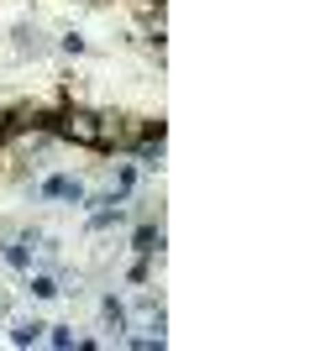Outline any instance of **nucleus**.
Listing matches in <instances>:
<instances>
[{
  "instance_id": "nucleus-1",
  "label": "nucleus",
  "mask_w": 315,
  "mask_h": 351,
  "mask_svg": "<svg viewBox=\"0 0 315 351\" xmlns=\"http://www.w3.org/2000/svg\"><path fill=\"white\" fill-rule=\"evenodd\" d=\"M47 136L53 142H69V147H84V152H100V121H95L90 105H58L47 116Z\"/></svg>"
},
{
  "instance_id": "nucleus-2",
  "label": "nucleus",
  "mask_w": 315,
  "mask_h": 351,
  "mask_svg": "<svg viewBox=\"0 0 315 351\" xmlns=\"http://www.w3.org/2000/svg\"><path fill=\"white\" fill-rule=\"evenodd\" d=\"M84 194H90V184L79 173H47L37 184V199H63V205H79V210H84Z\"/></svg>"
},
{
  "instance_id": "nucleus-3",
  "label": "nucleus",
  "mask_w": 315,
  "mask_h": 351,
  "mask_svg": "<svg viewBox=\"0 0 315 351\" xmlns=\"http://www.w3.org/2000/svg\"><path fill=\"white\" fill-rule=\"evenodd\" d=\"M100 325H105V336L116 341V346H121V336L132 330V315H126V304H121L116 293H105V299H100Z\"/></svg>"
},
{
  "instance_id": "nucleus-4",
  "label": "nucleus",
  "mask_w": 315,
  "mask_h": 351,
  "mask_svg": "<svg viewBox=\"0 0 315 351\" xmlns=\"http://www.w3.org/2000/svg\"><path fill=\"white\" fill-rule=\"evenodd\" d=\"M11 47L21 53V58H43V53H47L53 43L43 37V27H37V21H21V27L11 32Z\"/></svg>"
},
{
  "instance_id": "nucleus-5",
  "label": "nucleus",
  "mask_w": 315,
  "mask_h": 351,
  "mask_svg": "<svg viewBox=\"0 0 315 351\" xmlns=\"http://www.w3.org/2000/svg\"><path fill=\"white\" fill-rule=\"evenodd\" d=\"M43 336H47V320H37V315H16L11 320V346H37Z\"/></svg>"
},
{
  "instance_id": "nucleus-6",
  "label": "nucleus",
  "mask_w": 315,
  "mask_h": 351,
  "mask_svg": "<svg viewBox=\"0 0 315 351\" xmlns=\"http://www.w3.org/2000/svg\"><path fill=\"white\" fill-rule=\"evenodd\" d=\"M163 226H152V220H142V226H137V236H132V252L137 257H158V252H163Z\"/></svg>"
},
{
  "instance_id": "nucleus-7",
  "label": "nucleus",
  "mask_w": 315,
  "mask_h": 351,
  "mask_svg": "<svg viewBox=\"0 0 315 351\" xmlns=\"http://www.w3.org/2000/svg\"><path fill=\"white\" fill-rule=\"evenodd\" d=\"M27 293L37 299V304H47V299L63 293V283H58V273H27Z\"/></svg>"
},
{
  "instance_id": "nucleus-8",
  "label": "nucleus",
  "mask_w": 315,
  "mask_h": 351,
  "mask_svg": "<svg viewBox=\"0 0 315 351\" xmlns=\"http://www.w3.org/2000/svg\"><path fill=\"white\" fill-rule=\"evenodd\" d=\"M132 189H137V162H121V168H116V184H110V194H116V199H132Z\"/></svg>"
},
{
  "instance_id": "nucleus-9",
  "label": "nucleus",
  "mask_w": 315,
  "mask_h": 351,
  "mask_svg": "<svg viewBox=\"0 0 315 351\" xmlns=\"http://www.w3.org/2000/svg\"><path fill=\"white\" fill-rule=\"evenodd\" d=\"M43 341H47V346H58V351H74L79 336H74V325H47V336H43Z\"/></svg>"
},
{
  "instance_id": "nucleus-10",
  "label": "nucleus",
  "mask_w": 315,
  "mask_h": 351,
  "mask_svg": "<svg viewBox=\"0 0 315 351\" xmlns=\"http://www.w3.org/2000/svg\"><path fill=\"white\" fill-rule=\"evenodd\" d=\"M58 53H69V58H84V53H90L84 32H63V37H58Z\"/></svg>"
},
{
  "instance_id": "nucleus-11",
  "label": "nucleus",
  "mask_w": 315,
  "mask_h": 351,
  "mask_svg": "<svg viewBox=\"0 0 315 351\" xmlns=\"http://www.w3.org/2000/svg\"><path fill=\"white\" fill-rule=\"evenodd\" d=\"M126 283H137V289H148V283H152V257H137V263L126 267Z\"/></svg>"
},
{
  "instance_id": "nucleus-12",
  "label": "nucleus",
  "mask_w": 315,
  "mask_h": 351,
  "mask_svg": "<svg viewBox=\"0 0 315 351\" xmlns=\"http://www.w3.org/2000/svg\"><path fill=\"white\" fill-rule=\"evenodd\" d=\"M5 309H11V293L0 289V320H5Z\"/></svg>"
}]
</instances>
